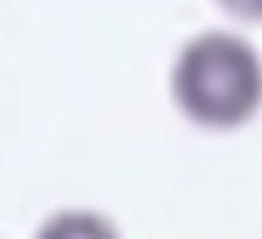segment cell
I'll list each match as a JSON object with an SVG mask.
<instances>
[{
    "mask_svg": "<svg viewBox=\"0 0 262 239\" xmlns=\"http://www.w3.org/2000/svg\"><path fill=\"white\" fill-rule=\"evenodd\" d=\"M226 14L245 23H262V0H214Z\"/></svg>",
    "mask_w": 262,
    "mask_h": 239,
    "instance_id": "2",
    "label": "cell"
},
{
    "mask_svg": "<svg viewBox=\"0 0 262 239\" xmlns=\"http://www.w3.org/2000/svg\"><path fill=\"white\" fill-rule=\"evenodd\" d=\"M172 99L192 124L237 130L262 107V62L254 45L228 31H203L181 48Z\"/></svg>",
    "mask_w": 262,
    "mask_h": 239,
    "instance_id": "1",
    "label": "cell"
}]
</instances>
